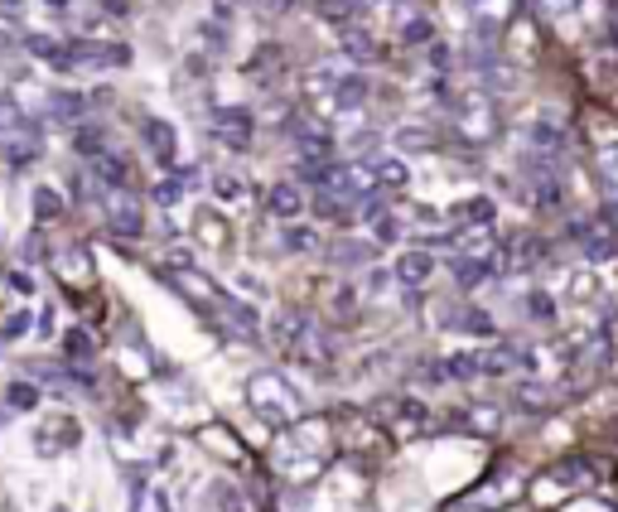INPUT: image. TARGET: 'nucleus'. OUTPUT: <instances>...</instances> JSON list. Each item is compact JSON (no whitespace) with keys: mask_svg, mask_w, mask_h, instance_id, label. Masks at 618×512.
<instances>
[{"mask_svg":"<svg viewBox=\"0 0 618 512\" xmlns=\"http://www.w3.org/2000/svg\"><path fill=\"white\" fill-rule=\"evenodd\" d=\"M575 0H541V10H551V15H560V10H570Z\"/></svg>","mask_w":618,"mask_h":512,"instance_id":"nucleus-14","label":"nucleus"},{"mask_svg":"<svg viewBox=\"0 0 618 512\" xmlns=\"http://www.w3.org/2000/svg\"><path fill=\"white\" fill-rule=\"evenodd\" d=\"M247 401H251V411L261 421H271V425L300 421V397L281 372H256V378L247 382Z\"/></svg>","mask_w":618,"mask_h":512,"instance_id":"nucleus-1","label":"nucleus"},{"mask_svg":"<svg viewBox=\"0 0 618 512\" xmlns=\"http://www.w3.org/2000/svg\"><path fill=\"white\" fill-rule=\"evenodd\" d=\"M213 189H218V198H242V179H237V175H218Z\"/></svg>","mask_w":618,"mask_h":512,"instance_id":"nucleus-9","label":"nucleus"},{"mask_svg":"<svg viewBox=\"0 0 618 512\" xmlns=\"http://www.w3.org/2000/svg\"><path fill=\"white\" fill-rule=\"evenodd\" d=\"M107 223H112V232H122V237H141V198H135L126 184L122 189H112V198H107Z\"/></svg>","mask_w":618,"mask_h":512,"instance_id":"nucleus-2","label":"nucleus"},{"mask_svg":"<svg viewBox=\"0 0 618 512\" xmlns=\"http://www.w3.org/2000/svg\"><path fill=\"white\" fill-rule=\"evenodd\" d=\"M34 208H39L44 218H59V213H63V203H59V194H48V189H39V194H34Z\"/></svg>","mask_w":618,"mask_h":512,"instance_id":"nucleus-8","label":"nucleus"},{"mask_svg":"<svg viewBox=\"0 0 618 512\" xmlns=\"http://www.w3.org/2000/svg\"><path fill=\"white\" fill-rule=\"evenodd\" d=\"M25 329H29V315H10V319H5V334H0V338H20Z\"/></svg>","mask_w":618,"mask_h":512,"instance_id":"nucleus-11","label":"nucleus"},{"mask_svg":"<svg viewBox=\"0 0 618 512\" xmlns=\"http://www.w3.org/2000/svg\"><path fill=\"white\" fill-rule=\"evenodd\" d=\"M300 208H304V194L295 184H276V189H271V213L276 218H300Z\"/></svg>","mask_w":618,"mask_h":512,"instance_id":"nucleus-3","label":"nucleus"},{"mask_svg":"<svg viewBox=\"0 0 618 512\" xmlns=\"http://www.w3.org/2000/svg\"><path fill=\"white\" fill-rule=\"evenodd\" d=\"M54 116H63V122H73V116H82V97H73V92H59L54 97V107H48Z\"/></svg>","mask_w":618,"mask_h":512,"instance_id":"nucleus-7","label":"nucleus"},{"mask_svg":"<svg viewBox=\"0 0 618 512\" xmlns=\"http://www.w3.org/2000/svg\"><path fill=\"white\" fill-rule=\"evenodd\" d=\"M469 10H474V20H484V25H503L512 15V0H469Z\"/></svg>","mask_w":618,"mask_h":512,"instance_id":"nucleus-4","label":"nucleus"},{"mask_svg":"<svg viewBox=\"0 0 618 512\" xmlns=\"http://www.w3.org/2000/svg\"><path fill=\"white\" fill-rule=\"evenodd\" d=\"M425 276H431V256H425V251L401 256V281H406V285H421Z\"/></svg>","mask_w":618,"mask_h":512,"instance_id":"nucleus-6","label":"nucleus"},{"mask_svg":"<svg viewBox=\"0 0 618 512\" xmlns=\"http://www.w3.org/2000/svg\"><path fill=\"white\" fill-rule=\"evenodd\" d=\"M290 247H295V251H314V247H319V237H314V232H304V228H295V232H290Z\"/></svg>","mask_w":618,"mask_h":512,"instance_id":"nucleus-10","label":"nucleus"},{"mask_svg":"<svg viewBox=\"0 0 618 512\" xmlns=\"http://www.w3.org/2000/svg\"><path fill=\"white\" fill-rule=\"evenodd\" d=\"M10 401H15V406H34V401H39V397H34V391H29V387H10Z\"/></svg>","mask_w":618,"mask_h":512,"instance_id":"nucleus-13","label":"nucleus"},{"mask_svg":"<svg viewBox=\"0 0 618 512\" xmlns=\"http://www.w3.org/2000/svg\"><path fill=\"white\" fill-rule=\"evenodd\" d=\"M406 39H410V44H416V39H431V20H410Z\"/></svg>","mask_w":618,"mask_h":512,"instance_id":"nucleus-12","label":"nucleus"},{"mask_svg":"<svg viewBox=\"0 0 618 512\" xmlns=\"http://www.w3.org/2000/svg\"><path fill=\"white\" fill-rule=\"evenodd\" d=\"M145 135H150V150H154V155H160L165 165L175 160V131H169L165 122H150V126H145Z\"/></svg>","mask_w":618,"mask_h":512,"instance_id":"nucleus-5","label":"nucleus"}]
</instances>
